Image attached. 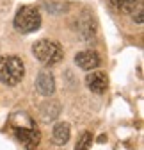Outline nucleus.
Returning <instances> with one entry per match:
<instances>
[{
  "label": "nucleus",
  "instance_id": "9",
  "mask_svg": "<svg viewBox=\"0 0 144 150\" xmlns=\"http://www.w3.org/2000/svg\"><path fill=\"white\" fill-rule=\"evenodd\" d=\"M69 136H71V129H69V125L64 123V122L57 123L55 127H53V130H52V138H53V141H55L57 145L68 143Z\"/></svg>",
  "mask_w": 144,
  "mask_h": 150
},
{
  "label": "nucleus",
  "instance_id": "8",
  "mask_svg": "<svg viewBox=\"0 0 144 150\" xmlns=\"http://www.w3.org/2000/svg\"><path fill=\"white\" fill-rule=\"evenodd\" d=\"M61 115V105L57 100H46L39 105V116L43 122H53Z\"/></svg>",
  "mask_w": 144,
  "mask_h": 150
},
{
  "label": "nucleus",
  "instance_id": "4",
  "mask_svg": "<svg viewBox=\"0 0 144 150\" xmlns=\"http://www.w3.org/2000/svg\"><path fill=\"white\" fill-rule=\"evenodd\" d=\"M14 136L27 150H34L41 139V134L34 123H30L29 127H14Z\"/></svg>",
  "mask_w": 144,
  "mask_h": 150
},
{
  "label": "nucleus",
  "instance_id": "3",
  "mask_svg": "<svg viewBox=\"0 0 144 150\" xmlns=\"http://www.w3.org/2000/svg\"><path fill=\"white\" fill-rule=\"evenodd\" d=\"M14 29L20 32H34L41 25V13L36 6H22L14 16Z\"/></svg>",
  "mask_w": 144,
  "mask_h": 150
},
{
  "label": "nucleus",
  "instance_id": "7",
  "mask_svg": "<svg viewBox=\"0 0 144 150\" xmlns=\"http://www.w3.org/2000/svg\"><path fill=\"white\" fill-rule=\"evenodd\" d=\"M75 64L82 70H94L100 64V55L93 50H82L75 55Z\"/></svg>",
  "mask_w": 144,
  "mask_h": 150
},
{
  "label": "nucleus",
  "instance_id": "12",
  "mask_svg": "<svg viewBox=\"0 0 144 150\" xmlns=\"http://www.w3.org/2000/svg\"><path fill=\"white\" fill-rule=\"evenodd\" d=\"M132 13H134V22L135 23H142L144 22V6H142V2H139L137 7Z\"/></svg>",
  "mask_w": 144,
  "mask_h": 150
},
{
  "label": "nucleus",
  "instance_id": "10",
  "mask_svg": "<svg viewBox=\"0 0 144 150\" xmlns=\"http://www.w3.org/2000/svg\"><path fill=\"white\" fill-rule=\"evenodd\" d=\"M110 6L119 13H132L141 0H109Z\"/></svg>",
  "mask_w": 144,
  "mask_h": 150
},
{
  "label": "nucleus",
  "instance_id": "1",
  "mask_svg": "<svg viewBox=\"0 0 144 150\" xmlns=\"http://www.w3.org/2000/svg\"><path fill=\"white\" fill-rule=\"evenodd\" d=\"M25 75V64L16 55H0V82L6 86L18 84Z\"/></svg>",
  "mask_w": 144,
  "mask_h": 150
},
{
  "label": "nucleus",
  "instance_id": "11",
  "mask_svg": "<svg viewBox=\"0 0 144 150\" xmlns=\"http://www.w3.org/2000/svg\"><path fill=\"white\" fill-rule=\"evenodd\" d=\"M91 145H93V136L89 134V132H84L82 138L78 139L75 150H89V148H91Z\"/></svg>",
  "mask_w": 144,
  "mask_h": 150
},
{
  "label": "nucleus",
  "instance_id": "5",
  "mask_svg": "<svg viewBox=\"0 0 144 150\" xmlns=\"http://www.w3.org/2000/svg\"><path fill=\"white\" fill-rule=\"evenodd\" d=\"M36 89L43 97L53 95L55 93V77H53V73H50L48 70H41L38 73V79H36Z\"/></svg>",
  "mask_w": 144,
  "mask_h": 150
},
{
  "label": "nucleus",
  "instance_id": "2",
  "mask_svg": "<svg viewBox=\"0 0 144 150\" xmlns=\"http://www.w3.org/2000/svg\"><path fill=\"white\" fill-rule=\"evenodd\" d=\"M32 52L36 55V59L46 68H52V66L59 64L61 59H62V48H61V45L57 41L39 40V41L34 43Z\"/></svg>",
  "mask_w": 144,
  "mask_h": 150
},
{
  "label": "nucleus",
  "instance_id": "6",
  "mask_svg": "<svg viewBox=\"0 0 144 150\" xmlns=\"http://www.w3.org/2000/svg\"><path fill=\"white\" fill-rule=\"evenodd\" d=\"M85 84H87V88L91 89L93 93L101 95V93L107 89V86H109V79H107L105 71H93V73H87Z\"/></svg>",
  "mask_w": 144,
  "mask_h": 150
}]
</instances>
